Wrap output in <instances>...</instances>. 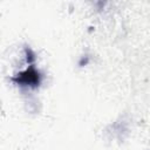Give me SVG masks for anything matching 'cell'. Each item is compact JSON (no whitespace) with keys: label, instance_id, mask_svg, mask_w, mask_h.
Masks as SVG:
<instances>
[{"label":"cell","instance_id":"cell-1","mask_svg":"<svg viewBox=\"0 0 150 150\" xmlns=\"http://www.w3.org/2000/svg\"><path fill=\"white\" fill-rule=\"evenodd\" d=\"M11 80L13 82H15L16 84H20V86H27V87L35 88L41 82V75H40L39 70L33 64H29L27 69L16 74Z\"/></svg>","mask_w":150,"mask_h":150}]
</instances>
